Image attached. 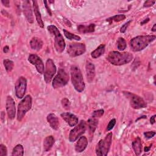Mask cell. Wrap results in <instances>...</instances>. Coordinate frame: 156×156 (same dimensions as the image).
Returning a JSON list of instances; mask_svg holds the SVG:
<instances>
[{
  "label": "cell",
  "mask_w": 156,
  "mask_h": 156,
  "mask_svg": "<svg viewBox=\"0 0 156 156\" xmlns=\"http://www.w3.org/2000/svg\"><path fill=\"white\" fill-rule=\"evenodd\" d=\"M133 58L132 53L129 52H119L118 51H111L108 53L107 60L112 65L120 66L130 62Z\"/></svg>",
  "instance_id": "6da1fadb"
},
{
  "label": "cell",
  "mask_w": 156,
  "mask_h": 156,
  "mask_svg": "<svg viewBox=\"0 0 156 156\" xmlns=\"http://www.w3.org/2000/svg\"><path fill=\"white\" fill-rule=\"evenodd\" d=\"M156 37L154 35H139L131 39L129 41L130 49L134 52L140 51L146 48L151 43L155 40Z\"/></svg>",
  "instance_id": "7a4b0ae2"
},
{
  "label": "cell",
  "mask_w": 156,
  "mask_h": 156,
  "mask_svg": "<svg viewBox=\"0 0 156 156\" xmlns=\"http://www.w3.org/2000/svg\"><path fill=\"white\" fill-rule=\"evenodd\" d=\"M71 79L74 89L79 92H82L85 87L83 76L79 68L76 65L71 67Z\"/></svg>",
  "instance_id": "3957f363"
},
{
  "label": "cell",
  "mask_w": 156,
  "mask_h": 156,
  "mask_svg": "<svg viewBox=\"0 0 156 156\" xmlns=\"http://www.w3.org/2000/svg\"><path fill=\"white\" fill-rule=\"evenodd\" d=\"M48 30L54 36V47L58 53H62L65 48V42L58 29L54 25L47 27Z\"/></svg>",
  "instance_id": "277c9868"
},
{
  "label": "cell",
  "mask_w": 156,
  "mask_h": 156,
  "mask_svg": "<svg viewBox=\"0 0 156 156\" xmlns=\"http://www.w3.org/2000/svg\"><path fill=\"white\" fill-rule=\"evenodd\" d=\"M112 133L109 132L103 140H101L96 147V154L97 155L106 156L110 148L112 140Z\"/></svg>",
  "instance_id": "5b68a950"
},
{
  "label": "cell",
  "mask_w": 156,
  "mask_h": 156,
  "mask_svg": "<svg viewBox=\"0 0 156 156\" xmlns=\"http://www.w3.org/2000/svg\"><path fill=\"white\" fill-rule=\"evenodd\" d=\"M32 97L30 95H26L18 104L17 110V120L21 121L24 117L26 113L32 107Z\"/></svg>",
  "instance_id": "8992f818"
},
{
  "label": "cell",
  "mask_w": 156,
  "mask_h": 156,
  "mask_svg": "<svg viewBox=\"0 0 156 156\" xmlns=\"http://www.w3.org/2000/svg\"><path fill=\"white\" fill-rule=\"evenodd\" d=\"M124 95L129 101L130 106L134 109H140L147 107L144 100L138 95L129 91H122Z\"/></svg>",
  "instance_id": "52a82bcc"
},
{
  "label": "cell",
  "mask_w": 156,
  "mask_h": 156,
  "mask_svg": "<svg viewBox=\"0 0 156 156\" xmlns=\"http://www.w3.org/2000/svg\"><path fill=\"white\" fill-rule=\"evenodd\" d=\"M69 81L68 74L62 68H60L58 71L57 75L54 77L52 85L54 88L57 89L64 87L67 84Z\"/></svg>",
  "instance_id": "ba28073f"
},
{
  "label": "cell",
  "mask_w": 156,
  "mask_h": 156,
  "mask_svg": "<svg viewBox=\"0 0 156 156\" xmlns=\"http://www.w3.org/2000/svg\"><path fill=\"white\" fill-rule=\"evenodd\" d=\"M87 122L84 120H81L79 123L70 131L69 135V141L74 142L78 139V138L82 136L87 129Z\"/></svg>",
  "instance_id": "9c48e42d"
},
{
  "label": "cell",
  "mask_w": 156,
  "mask_h": 156,
  "mask_svg": "<svg viewBox=\"0 0 156 156\" xmlns=\"http://www.w3.org/2000/svg\"><path fill=\"white\" fill-rule=\"evenodd\" d=\"M86 51V47L84 43H71L69 44L67 52L71 57H75L83 54Z\"/></svg>",
  "instance_id": "30bf717a"
},
{
  "label": "cell",
  "mask_w": 156,
  "mask_h": 156,
  "mask_svg": "<svg viewBox=\"0 0 156 156\" xmlns=\"http://www.w3.org/2000/svg\"><path fill=\"white\" fill-rule=\"evenodd\" d=\"M56 66L51 58H48L46 62L44 72V79L46 83H49L56 73Z\"/></svg>",
  "instance_id": "8fae6325"
},
{
  "label": "cell",
  "mask_w": 156,
  "mask_h": 156,
  "mask_svg": "<svg viewBox=\"0 0 156 156\" xmlns=\"http://www.w3.org/2000/svg\"><path fill=\"white\" fill-rule=\"evenodd\" d=\"M27 87V80L24 77H20L15 83V94L17 98L21 99L24 97Z\"/></svg>",
  "instance_id": "7c38bea8"
},
{
  "label": "cell",
  "mask_w": 156,
  "mask_h": 156,
  "mask_svg": "<svg viewBox=\"0 0 156 156\" xmlns=\"http://www.w3.org/2000/svg\"><path fill=\"white\" fill-rule=\"evenodd\" d=\"M28 61L33 65H35L37 71L40 74H43L44 73V64L40 57L36 54H31L29 55Z\"/></svg>",
  "instance_id": "4fadbf2b"
},
{
  "label": "cell",
  "mask_w": 156,
  "mask_h": 156,
  "mask_svg": "<svg viewBox=\"0 0 156 156\" xmlns=\"http://www.w3.org/2000/svg\"><path fill=\"white\" fill-rule=\"evenodd\" d=\"M5 107H6V110H7L9 118L10 119H14L16 114L15 103L13 99L10 96H8L7 97Z\"/></svg>",
  "instance_id": "5bb4252c"
},
{
  "label": "cell",
  "mask_w": 156,
  "mask_h": 156,
  "mask_svg": "<svg viewBox=\"0 0 156 156\" xmlns=\"http://www.w3.org/2000/svg\"><path fill=\"white\" fill-rule=\"evenodd\" d=\"M23 9L24 14L27 20V21L30 23H33L34 22V17L32 15V7L30 4V1H24L23 4Z\"/></svg>",
  "instance_id": "9a60e30c"
},
{
  "label": "cell",
  "mask_w": 156,
  "mask_h": 156,
  "mask_svg": "<svg viewBox=\"0 0 156 156\" xmlns=\"http://www.w3.org/2000/svg\"><path fill=\"white\" fill-rule=\"evenodd\" d=\"M60 116L70 127L75 126L78 124V118L73 113L69 112L63 113Z\"/></svg>",
  "instance_id": "2e32d148"
},
{
  "label": "cell",
  "mask_w": 156,
  "mask_h": 156,
  "mask_svg": "<svg viewBox=\"0 0 156 156\" xmlns=\"http://www.w3.org/2000/svg\"><path fill=\"white\" fill-rule=\"evenodd\" d=\"M86 74L87 81L89 83H91L95 77V66L90 62H88L85 66Z\"/></svg>",
  "instance_id": "e0dca14e"
},
{
  "label": "cell",
  "mask_w": 156,
  "mask_h": 156,
  "mask_svg": "<svg viewBox=\"0 0 156 156\" xmlns=\"http://www.w3.org/2000/svg\"><path fill=\"white\" fill-rule=\"evenodd\" d=\"M88 145V140L85 136H80L75 145V150L77 152H83Z\"/></svg>",
  "instance_id": "ac0fdd59"
},
{
  "label": "cell",
  "mask_w": 156,
  "mask_h": 156,
  "mask_svg": "<svg viewBox=\"0 0 156 156\" xmlns=\"http://www.w3.org/2000/svg\"><path fill=\"white\" fill-rule=\"evenodd\" d=\"M46 119L52 129L55 130H57L59 129V121L54 113H49Z\"/></svg>",
  "instance_id": "d6986e66"
},
{
  "label": "cell",
  "mask_w": 156,
  "mask_h": 156,
  "mask_svg": "<svg viewBox=\"0 0 156 156\" xmlns=\"http://www.w3.org/2000/svg\"><path fill=\"white\" fill-rule=\"evenodd\" d=\"M32 6H33V10L34 12V14L36 18V20L38 23V26L41 27L43 28L44 27V23L43 21L42 20L41 18V16L40 14V12L39 11V7H38V2L37 1H32Z\"/></svg>",
  "instance_id": "ffe728a7"
},
{
  "label": "cell",
  "mask_w": 156,
  "mask_h": 156,
  "mask_svg": "<svg viewBox=\"0 0 156 156\" xmlns=\"http://www.w3.org/2000/svg\"><path fill=\"white\" fill-rule=\"evenodd\" d=\"M43 45V41L38 37H34L30 41V46L31 48L35 51L40 50Z\"/></svg>",
  "instance_id": "44dd1931"
},
{
  "label": "cell",
  "mask_w": 156,
  "mask_h": 156,
  "mask_svg": "<svg viewBox=\"0 0 156 156\" xmlns=\"http://www.w3.org/2000/svg\"><path fill=\"white\" fill-rule=\"evenodd\" d=\"M55 140L52 135L46 136L43 141V150L45 152L49 151L51 147H52L53 144H54Z\"/></svg>",
  "instance_id": "7402d4cb"
},
{
  "label": "cell",
  "mask_w": 156,
  "mask_h": 156,
  "mask_svg": "<svg viewBox=\"0 0 156 156\" xmlns=\"http://www.w3.org/2000/svg\"><path fill=\"white\" fill-rule=\"evenodd\" d=\"M133 149L135 155H139L142 151V144L141 139L140 137H136V138L132 143Z\"/></svg>",
  "instance_id": "603a6c76"
},
{
  "label": "cell",
  "mask_w": 156,
  "mask_h": 156,
  "mask_svg": "<svg viewBox=\"0 0 156 156\" xmlns=\"http://www.w3.org/2000/svg\"><path fill=\"white\" fill-rule=\"evenodd\" d=\"M95 29V24H90L88 26H84V25H79L77 26V30L83 34L86 33H91L93 32Z\"/></svg>",
  "instance_id": "cb8c5ba5"
},
{
  "label": "cell",
  "mask_w": 156,
  "mask_h": 156,
  "mask_svg": "<svg viewBox=\"0 0 156 156\" xmlns=\"http://www.w3.org/2000/svg\"><path fill=\"white\" fill-rule=\"evenodd\" d=\"M87 124H88V127L89 129L90 133L91 134H93L94 132V131L96 129V127L98 126V119L91 116L90 118H89L88 119Z\"/></svg>",
  "instance_id": "d4e9b609"
},
{
  "label": "cell",
  "mask_w": 156,
  "mask_h": 156,
  "mask_svg": "<svg viewBox=\"0 0 156 156\" xmlns=\"http://www.w3.org/2000/svg\"><path fill=\"white\" fill-rule=\"evenodd\" d=\"M105 52V45L104 44H101L99 45L95 50H94L91 53V56L93 58H97L101 56L102 54H104Z\"/></svg>",
  "instance_id": "484cf974"
},
{
  "label": "cell",
  "mask_w": 156,
  "mask_h": 156,
  "mask_svg": "<svg viewBox=\"0 0 156 156\" xmlns=\"http://www.w3.org/2000/svg\"><path fill=\"white\" fill-rule=\"evenodd\" d=\"M24 155V148L21 144H17L13 149L12 156H23Z\"/></svg>",
  "instance_id": "4316f807"
},
{
  "label": "cell",
  "mask_w": 156,
  "mask_h": 156,
  "mask_svg": "<svg viewBox=\"0 0 156 156\" xmlns=\"http://www.w3.org/2000/svg\"><path fill=\"white\" fill-rule=\"evenodd\" d=\"M3 64L5 68V70L9 73L10 72L14 67V62L9 59H5L3 60Z\"/></svg>",
  "instance_id": "83f0119b"
},
{
  "label": "cell",
  "mask_w": 156,
  "mask_h": 156,
  "mask_svg": "<svg viewBox=\"0 0 156 156\" xmlns=\"http://www.w3.org/2000/svg\"><path fill=\"white\" fill-rule=\"evenodd\" d=\"M126 18V16L123 14H119V15H116L112 17H110L108 19H107V21L109 22L110 24L112 23V21H114L115 22H119L121 21H122L124 20H125Z\"/></svg>",
  "instance_id": "f1b7e54d"
},
{
  "label": "cell",
  "mask_w": 156,
  "mask_h": 156,
  "mask_svg": "<svg viewBox=\"0 0 156 156\" xmlns=\"http://www.w3.org/2000/svg\"><path fill=\"white\" fill-rule=\"evenodd\" d=\"M127 46L126 41L122 37H119L117 40V48L119 51H124Z\"/></svg>",
  "instance_id": "f546056e"
},
{
  "label": "cell",
  "mask_w": 156,
  "mask_h": 156,
  "mask_svg": "<svg viewBox=\"0 0 156 156\" xmlns=\"http://www.w3.org/2000/svg\"><path fill=\"white\" fill-rule=\"evenodd\" d=\"M63 33H64V35L69 40H77V41H79L80 40L81 38L80 37L77 35H75V34H73L68 31H67L65 29H63Z\"/></svg>",
  "instance_id": "4dcf8cb0"
},
{
  "label": "cell",
  "mask_w": 156,
  "mask_h": 156,
  "mask_svg": "<svg viewBox=\"0 0 156 156\" xmlns=\"http://www.w3.org/2000/svg\"><path fill=\"white\" fill-rule=\"evenodd\" d=\"M61 104H62V105L63 107V108L66 110H69L70 108V102L69 101L68 99L65 98H63L61 101Z\"/></svg>",
  "instance_id": "1f68e13d"
},
{
  "label": "cell",
  "mask_w": 156,
  "mask_h": 156,
  "mask_svg": "<svg viewBox=\"0 0 156 156\" xmlns=\"http://www.w3.org/2000/svg\"><path fill=\"white\" fill-rule=\"evenodd\" d=\"M104 113V110L103 109H99V110H95L93 112V115L92 116L96 118H99L100 117H101Z\"/></svg>",
  "instance_id": "d6a6232c"
},
{
  "label": "cell",
  "mask_w": 156,
  "mask_h": 156,
  "mask_svg": "<svg viewBox=\"0 0 156 156\" xmlns=\"http://www.w3.org/2000/svg\"><path fill=\"white\" fill-rule=\"evenodd\" d=\"M7 154V147L5 145L0 144V156H5Z\"/></svg>",
  "instance_id": "836d02e7"
},
{
  "label": "cell",
  "mask_w": 156,
  "mask_h": 156,
  "mask_svg": "<svg viewBox=\"0 0 156 156\" xmlns=\"http://www.w3.org/2000/svg\"><path fill=\"white\" fill-rule=\"evenodd\" d=\"M115 124H116V119H111L107 126V130L110 131V130H112L113 128V127L115 126Z\"/></svg>",
  "instance_id": "e575fe53"
},
{
  "label": "cell",
  "mask_w": 156,
  "mask_h": 156,
  "mask_svg": "<svg viewBox=\"0 0 156 156\" xmlns=\"http://www.w3.org/2000/svg\"><path fill=\"white\" fill-rule=\"evenodd\" d=\"M131 22H132V21L130 20V21H128L127 22H126V23H124V24L121 26V29H120V32H121V33L125 32L126 30V29H127V27L129 26V24H130Z\"/></svg>",
  "instance_id": "d590c367"
},
{
  "label": "cell",
  "mask_w": 156,
  "mask_h": 156,
  "mask_svg": "<svg viewBox=\"0 0 156 156\" xmlns=\"http://www.w3.org/2000/svg\"><path fill=\"white\" fill-rule=\"evenodd\" d=\"M155 135V132L154 131H148L145 132L144 133V135L146 138H151Z\"/></svg>",
  "instance_id": "8d00e7d4"
},
{
  "label": "cell",
  "mask_w": 156,
  "mask_h": 156,
  "mask_svg": "<svg viewBox=\"0 0 156 156\" xmlns=\"http://www.w3.org/2000/svg\"><path fill=\"white\" fill-rule=\"evenodd\" d=\"M155 3V1H152V0H149V1H146L144 2L143 6L144 7H151Z\"/></svg>",
  "instance_id": "74e56055"
},
{
  "label": "cell",
  "mask_w": 156,
  "mask_h": 156,
  "mask_svg": "<svg viewBox=\"0 0 156 156\" xmlns=\"http://www.w3.org/2000/svg\"><path fill=\"white\" fill-rule=\"evenodd\" d=\"M43 2H44V5H45V7H46V10H47L48 13H49V15L50 16H51V15H52V13H51V10H50L49 6L48 5V2H47L46 1H44Z\"/></svg>",
  "instance_id": "f35d334b"
},
{
  "label": "cell",
  "mask_w": 156,
  "mask_h": 156,
  "mask_svg": "<svg viewBox=\"0 0 156 156\" xmlns=\"http://www.w3.org/2000/svg\"><path fill=\"white\" fill-rule=\"evenodd\" d=\"M2 4L6 7H9V5H10V2L9 0H2L1 1Z\"/></svg>",
  "instance_id": "ab89813d"
},
{
  "label": "cell",
  "mask_w": 156,
  "mask_h": 156,
  "mask_svg": "<svg viewBox=\"0 0 156 156\" xmlns=\"http://www.w3.org/2000/svg\"><path fill=\"white\" fill-rule=\"evenodd\" d=\"M155 116H156V115H154L152 116H151V118H150V122H151V124H154V123H155Z\"/></svg>",
  "instance_id": "60d3db41"
},
{
  "label": "cell",
  "mask_w": 156,
  "mask_h": 156,
  "mask_svg": "<svg viewBox=\"0 0 156 156\" xmlns=\"http://www.w3.org/2000/svg\"><path fill=\"white\" fill-rule=\"evenodd\" d=\"M9 51V47L8 46H5L3 48V52L4 53H7Z\"/></svg>",
  "instance_id": "b9f144b4"
},
{
  "label": "cell",
  "mask_w": 156,
  "mask_h": 156,
  "mask_svg": "<svg viewBox=\"0 0 156 156\" xmlns=\"http://www.w3.org/2000/svg\"><path fill=\"white\" fill-rule=\"evenodd\" d=\"M149 21V18H147L145 19V20H144L143 21L141 22V25H143V24H144L147 23Z\"/></svg>",
  "instance_id": "7bdbcfd3"
},
{
  "label": "cell",
  "mask_w": 156,
  "mask_h": 156,
  "mask_svg": "<svg viewBox=\"0 0 156 156\" xmlns=\"http://www.w3.org/2000/svg\"><path fill=\"white\" fill-rule=\"evenodd\" d=\"M151 146H149V147L146 146V147L144 148V152H148V151H149L150 149H151Z\"/></svg>",
  "instance_id": "ee69618b"
},
{
  "label": "cell",
  "mask_w": 156,
  "mask_h": 156,
  "mask_svg": "<svg viewBox=\"0 0 156 156\" xmlns=\"http://www.w3.org/2000/svg\"><path fill=\"white\" fill-rule=\"evenodd\" d=\"M152 32H155L156 31V24H154L152 28Z\"/></svg>",
  "instance_id": "f6af8a7d"
},
{
  "label": "cell",
  "mask_w": 156,
  "mask_h": 156,
  "mask_svg": "<svg viewBox=\"0 0 156 156\" xmlns=\"http://www.w3.org/2000/svg\"><path fill=\"white\" fill-rule=\"evenodd\" d=\"M49 2H50V3H54V1H49Z\"/></svg>",
  "instance_id": "bcb514c9"
}]
</instances>
